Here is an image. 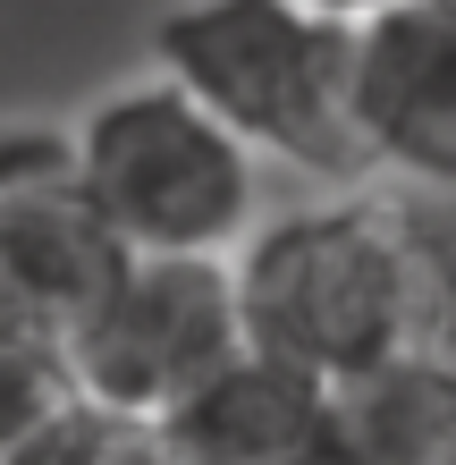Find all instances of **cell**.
Returning a JSON list of instances; mask_svg holds the SVG:
<instances>
[{"label":"cell","mask_w":456,"mask_h":465,"mask_svg":"<svg viewBox=\"0 0 456 465\" xmlns=\"http://www.w3.org/2000/svg\"><path fill=\"white\" fill-rule=\"evenodd\" d=\"M330 465H456V355L414 347L330 381Z\"/></svg>","instance_id":"8"},{"label":"cell","mask_w":456,"mask_h":465,"mask_svg":"<svg viewBox=\"0 0 456 465\" xmlns=\"http://www.w3.org/2000/svg\"><path fill=\"white\" fill-rule=\"evenodd\" d=\"M228 288L246 347L321 390L414 347L456 355V237L432 229L406 195L346 186L262 212L228 254Z\"/></svg>","instance_id":"1"},{"label":"cell","mask_w":456,"mask_h":465,"mask_svg":"<svg viewBox=\"0 0 456 465\" xmlns=\"http://www.w3.org/2000/svg\"><path fill=\"white\" fill-rule=\"evenodd\" d=\"M119 271L127 245L102 229L93 195L76 186L68 127L0 119V305L68 347V331L111 296Z\"/></svg>","instance_id":"5"},{"label":"cell","mask_w":456,"mask_h":465,"mask_svg":"<svg viewBox=\"0 0 456 465\" xmlns=\"http://www.w3.org/2000/svg\"><path fill=\"white\" fill-rule=\"evenodd\" d=\"M346 111L372 178L456 195V0H397L355 25Z\"/></svg>","instance_id":"6"},{"label":"cell","mask_w":456,"mask_h":465,"mask_svg":"<svg viewBox=\"0 0 456 465\" xmlns=\"http://www.w3.org/2000/svg\"><path fill=\"white\" fill-rule=\"evenodd\" d=\"M237 355H246V331H237L228 262L127 254L111 296L68 331V381H76V398L111 406V415L170 423Z\"/></svg>","instance_id":"4"},{"label":"cell","mask_w":456,"mask_h":465,"mask_svg":"<svg viewBox=\"0 0 456 465\" xmlns=\"http://www.w3.org/2000/svg\"><path fill=\"white\" fill-rule=\"evenodd\" d=\"M152 76L211 111L262 170L321 186H364V144L346 111L355 25H330L296 0H170L152 17Z\"/></svg>","instance_id":"2"},{"label":"cell","mask_w":456,"mask_h":465,"mask_svg":"<svg viewBox=\"0 0 456 465\" xmlns=\"http://www.w3.org/2000/svg\"><path fill=\"white\" fill-rule=\"evenodd\" d=\"M68 398H76L68 347L51 339L43 322H25V313L0 305V457H17Z\"/></svg>","instance_id":"9"},{"label":"cell","mask_w":456,"mask_h":465,"mask_svg":"<svg viewBox=\"0 0 456 465\" xmlns=\"http://www.w3.org/2000/svg\"><path fill=\"white\" fill-rule=\"evenodd\" d=\"M170 465H330V390L271 355H237L160 423Z\"/></svg>","instance_id":"7"},{"label":"cell","mask_w":456,"mask_h":465,"mask_svg":"<svg viewBox=\"0 0 456 465\" xmlns=\"http://www.w3.org/2000/svg\"><path fill=\"white\" fill-rule=\"evenodd\" d=\"M0 465H170V440L160 423H136V415H111L93 398H68L34 440Z\"/></svg>","instance_id":"10"},{"label":"cell","mask_w":456,"mask_h":465,"mask_svg":"<svg viewBox=\"0 0 456 465\" xmlns=\"http://www.w3.org/2000/svg\"><path fill=\"white\" fill-rule=\"evenodd\" d=\"M68 153L76 186L127 254L228 262L262 221V161L152 68L93 94L68 127Z\"/></svg>","instance_id":"3"},{"label":"cell","mask_w":456,"mask_h":465,"mask_svg":"<svg viewBox=\"0 0 456 465\" xmlns=\"http://www.w3.org/2000/svg\"><path fill=\"white\" fill-rule=\"evenodd\" d=\"M296 9H313V17H330V25H364V17H381V9H397V0H296Z\"/></svg>","instance_id":"11"}]
</instances>
